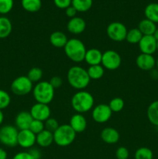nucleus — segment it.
I'll list each match as a JSON object with an SVG mask.
<instances>
[{"instance_id":"44","label":"nucleus","mask_w":158,"mask_h":159,"mask_svg":"<svg viewBox=\"0 0 158 159\" xmlns=\"http://www.w3.org/2000/svg\"><path fill=\"white\" fill-rule=\"evenodd\" d=\"M3 121H4V113H3L2 110H0V126L2 124Z\"/></svg>"},{"instance_id":"19","label":"nucleus","mask_w":158,"mask_h":159,"mask_svg":"<svg viewBox=\"0 0 158 159\" xmlns=\"http://www.w3.org/2000/svg\"><path fill=\"white\" fill-rule=\"evenodd\" d=\"M102 59V53L96 48H91L87 50L85 54V61L89 66L101 65Z\"/></svg>"},{"instance_id":"18","label":"nucleus","mask_w":158,"mask_h":159,"mask_svg":"<svg viewBox=\"0 0 158 159\" xmlns=\"http://www.w3.org/2000/svg\"><path fill=\"white\" fill-rule=\"evenodd\" d=\"M101 138L105 143L114 144L119 141L120 135L119 131L113 127H105L101 132Z\"/></svg>"},{"instance_id":"9","label":"nucleus","mask_w":158,"mask_h":159,"mask_svg":"<svg viewBox=\"0 0 158 159\" xmlns=\"http://www.w3.org/2000/svg\"><path fill=\"white\" fill-rule=\"evenodd\" d=\"M122 58L120 54L113 50H108L102 53V59L101 65L105 69L114 71L120 67Z\"/></svg>"},{"instance_id":"45","label":"nucleus","mask_w":158,"mask_h":159,"mask_svg":"<svg viewBox=\"0 0 158 159\" xmlns=\"http://www.w3.org/2000/svg\"><path fill=\"white\" fill-rule=\"evenodd\" d=\"M153 37H154V38L156 39V40H158V28H156V30H155L154 34H153Z\"/></svg>"},{"instance_id":"10","label":"nucleus","mask_w":158,"mask_h":159,"mask_svg":"<svg viewBox=\"0 0 158 159\" xmlns=\"http://www.w3.org/2000/svg\"><path fill=\"white\" fill-rule=\"evenodd\" d=\"M112 112L107 104L101 103L94 107L92 110L91 116L98 124H104L111 118Z\"/></svg>"},{"instance_id":"42","label":"nucleus","mask_w":158,"mask_h":159,"mask_svg":"<svg viewBox=\"0 0 158 159\" xmlns=\"http://www.w3.org/2000/svg\"><path fill=\"white\" fill-rule=\"evenodd\" d=\"M77 11L72 6H70L69 7H68L66 9H65V14L67 15V16L70 17L71 19L75 17L76 13H77Z\"/></svg>"},{"instance_id":"40","label":"nucleus","mask_w":158,"mask_h":159,"mask_svg":"<svg viewBox=\"0 0 158 159\" xmlns=\"http://www.w3.org/2000/svg\"><path fill=\"white\" fill-rule=\"evenodd\" d=\"M28 152L31 155L33 159H40L42 157L41 152L38 148H29Z\"/></svg>"},{"instance_id":"4","label":"nucleus","mask_w":158,"mask_h":159,"mask_svg":"<svg viewBox=\"0 0 158 159\" xmlns=\"http://www.w3.org/2000/svg\"><path fill=\"white\" fill-rule=\"evenodd\" d=\"M54 90L49 82L41 81L33 86V96L37 102L48 105L54 99Z\"/></svg>"},{"instance_id":"37","label":"nucleus","mask_w":158,"mask_h":159,"mask_svg":"<svg viewBox=\"0 0 158 159\" xmlns=\"http://www.w3.org/2000/svg\"><path fill=\"white\" fill-rule=\"evenodd\" d=\"M129 156V150L125 147H119L116 152V157L117 159H128Z\"/></svg>"},{"instance_id":"27","label":"nucleus","mask_w":158,"mask_h":159,"mask_svg":"<svg viewBox=\"0 0 158 159\" xmlns=\"http://www.w3.org/2000/svg\"><path fill=\"white\" fill-rule=\"evenodd\" d=\"M87 71H88L90 79L98 80L103 77L104 74H105V68L102 65H91V66H89Z\"/></svg>"},{"instance_id":"35","label":"nucleus","mask_w":158,"mask_h":159,"mask_svg":"<svg viewBox=\"0 0 158 159\" xmlns=\"http://www.w3.org/2000/svg\"><path fill=\"white\" fill-rule=\"evenodd\" d=\"M13 0H0V14H7L13 8Z\"/></svg>"},{"instance_id":"34","label":"nucleus","mask_w":158,"mask_h":159,"mask_svg":"<svg viewBox=\"0 0 158 159\" xmlns=\"http://www.w3.org/2000/svg\"><path fill=\"white\" fill-rule=\"evenodd\" d=\"M44 129V122L37 120H33L32 123H31L30 126H29V130H31L33 133L37 135L38 134H40V132L43 131Z\"/></svg>"},{"instance_id":"25","label":"nucleus","mask_w":158,"mask_h":159,"mask_svg":"<svg viewBox=\"0 0 158 159\" xmlns=\"http://www.w3.org/2000/svg\"><path fill=\"white\" fill-rule=\"evenodd\" d=\"M12 25L10 20L6 16L0 17V39H5L12 33Z\"/></svg>"},{"instance_id":"17","label":"nucleus","mask_w":158,"mask_h":159,"mask_svg":"<svg viewBox=\"0 0 158 159\" xmlns=\"http://www.w3.org/2000/svg\"><path fill=\"white\" fill-rule=\"evenodd\" d=\"M68 30L73 34H81L86 29V22L81 17L71 18L67 24Z\"/></svg>"},{"instance_id":"21","label":"nucleus","mask_w":158,"mask_h":159,"mask_svg":"<svg viewBox=\"0 0 158 159\" xmlns=\"http://www.w3.org/2000/svg\"><path fill=\"white\" fill-rule=\"evenodd\" d=\"M68 39L66 34L60 31H54L50 36V42L54 48H64Z\"/></svg>"},{"instance_id":"1","label":"nucleus","mask_w":158,"mask_h":159,"mask_svg":"<svg viewBox=\"0 0 158 159\" xmlns=\"http://www.w3.org/2000/svg\"><path fill=\"white\" fill-rule=\"evenodd\" d=\"M67 79L69 85L79 91L87 88L91 81L87 70L77 65L69 68L67 74Z\"/></svg>"},{"instance_id":"39","label":"nucleus","mask_w":158,"mask_h":159,"mask_svg":"<svg viewBox=\"0 0 158 159\" xmlns=\"http://www.w3.org/2000/svg\"><path fill=\"white\" fill-rule=\"evenodd\" d=\"M49 82L51 85V86H52L54 89H58L61 86L62 84H63V80H62L61 78L59 77V76H54V77L51 78L50 80L49 81Z\"/></svg>"},{"instance_id":"41","label":"nucleus","mask_w":158,"mask_h":159,"mask_svg":"<svg viewBox=\"0 0 158 159\" xmlns=\"http://www.w3.org/2000/svg\"><path fill=\"white\" fill-rule=\"evenodd\" d=\"M12 159H33V158L28 152H21L15 154Z\"/></svg>"},{"instance_id":"5","label":"nucleus","mask_w":158,"mask_h":159,"mask_svg":"<svg viewBox=\"0 0 158 159\" xmlns=\"http://www.w3.org/2000/svg\"><path fill=\"white\" fill-rule=\"evenodd\" d=\"M54 142L60 147H67L72 144L76 133L69 124H62L54 132Z\"/></svg>"},{"instance_id":"47","label":"nucleus","mask_w":158,"mask_h":159,"mask_svg":"<svg viewBox=\"0 0 158 159\" xmlns=\"http://www.w3.org/2000/svg\"><path fill=\"white\" fill-rule=\"evenodd\" d=\"M156 51H158V40H156Z\"/></svg>"},{"instance_id":"43","label":"nucleus","mask_w":158,"mask_h":159,"mask_svg":"<svg viewBox=\"0 0 158 159\" xmlns=\"http://www.w3.org/2000/svg\"><path fill=\"white\" fill-rule=\"evenodd\" d=\"M8 155L6 150L0 148V159H7Z\"/></svg>"},{"instance_id":"36","label":"nucleus","mask_w":158,"mask_h":159,"mask_svg":"<svg viewBox=\"0 0 158 159\" xmlns=\"http://www.w3.org/2000/svg\"><path fill=\"white\" fill-rule=\"evenodd\" d=\"M59 123L56 119L52 117H50L49 119L44 121V127L45 130H47L48 131H50L54 133L56 130L59 127Z\"/></svg>"},{"instance_id":"31","label":"nucleus","mask_w":158,"mask_h":159,"mask_svg":"<svg viewBox=\"0 0 158 159\" xmlns=\"http://www.w3.org/2000/svg\"><path fill=\"white\" fill-rule=\"evenodd\" d=\"M135 159H153V153L151 149L147 147H141L136 151Z\"/></svg>"},{"instance_id":"6","label":"nucleus","mask_w":158,"mask_h":159,"mask_svg":"<svg viewBox=\"0 0 158 159\" xmlns=\"http://www.w3.org/2000/svg\"><path fill=\"white\" fill-rule=\"evenodd\" d=\"M19 130L12 125H5L0 128V143L6 147L18 145Z\"/></svg>"},{"instance_id":"24","label":"nucleus","mask_w":158,"mask_h":159,"mask_svg":"<svg viewBox=\"0 0 158 159\" xmlns=\"http://www.w3.org/2000/svg\"><path fill=\"white\" fill-rule=\"evenodd\" d=\"M144 15L146 19L158 23V3L152 2L147 5L144 9Z\"/></svg>"},{"instance_id":"8","label":"nucleus","mask_w":158,"mask_h":159,"mask_svg":"<svg viewBox=\"0 0 158 159\" xmlns=\"http://www.w3.org/2000/svg\"><path fill=\"white\" fill-rule=\"evenodd\" d=\"M127 30L126 26L120 22H112L107 26L106 34L108 38L116 42H121L125 40Z\"/></svg>"},{"instance_id":"22","label":"nucleus","mask_w":158,"mask_h":159,"mask_svg":"<svg viewBox=\"0 0 158 159\" xmlns=\"http://www.w3.org/2000/svg\"><path fill=\"white\" fill-rule=\"evenodd\" d=\"M156 28L157 27L156 26V23L147 20V19L142 20L138 25V29L143 36L153 35Z\"/></svg>"},{"instance_id":"29","label":"nucleus","mask_w":158,"mask_h":159,"mask_svg":"<svg viewBox=\"0 0 158 159\" xmlns=\"http://www.w3.org/2000/svg\"><path fill=\"white\" fill-rule=\"evenodd\" d=\"M143 34L138 28H133L128 30L125 37V40L131 44H138L143 37Z\"/></svg>"},{"instance_id":"23","label":"nucleus","mask_w":158,"mask_h":159,"mask_svg":"<svg viewBox=\"0 0 158 159\" xmlns=\"http://www.w3.org/2000/svg\"><path fill=\"white\" fill-rule=\"evenodd\" d=\"M147 115L150 124L158 127V100L153 101L149 105Z\"/></svg>"},{"instance_id":"38","label":"nucleus","mask_w":158,"mask_h":159,"mask_svg":"<svg viewBox=\"0 0 158 159\" xmlns=\"http://www.w3.org/2000/svg\"><path fill=\"white\" fill-rule=\"evenodd\" d=\"M71 2L72 0H54V4L57 8L64 9L71 6Z\"/></svg>"},{"instance_id":"28","label":"nucleus","mask_w":158,"mask_h":159,"mask_svg":"<svg viewBox=\"0 0 158 159\" xmlns=\"http://www.w3.org/2000/svg\"><path fill=\"white\" fill-rule=\"evenodd\" d=\"M93 4V0H72L71 6L77 12H87L91 8Z\"/></svg>"},{"instance_id":"14","label":"nucleus","mask_w":158,"mask_h":159,"mask_svg":"<svg viewBox=\"0 0 158 159\" xmlns=\"http://www.w3.org/2000/svg\"><path fill=\"white\" fill-rule=\"evenodd\" d=\"M136 64L138 68L143 71H151L156 66V59L152 54L141 53L136 57Z\"/></svg>"},{"instance_id":"26","label":"nucleus","mask_w":158,"mask_h":159,"mask_svg":"<svg viewBox=\"0 0 158 159\" xmlns=\"http://www.w3.org/2000/svg\"><path fill=\"white\" fill-rule=\"evenodd\" d=\"M22 7L29 12H37L41 9V0H22Z\"/></svg>"},{"instance_id":"30","label":"nucleus","mask_w":158,"mask_h":159,"mask_svg":"<svg viewBox=\"0 0 158 159\" xmlns=\"http://www.w3.org/2000/svg\"><path fill=\"white\" fill-rule=\"evenodd\" d=\"M43 71L38 67H33L27 73V77L33 83H38L41 82L43 78Z\"/></svg>"},{"instance_id":"13","label":"nucleus","mask_w":158,"mask_h":159,"mask_svg":"<svg viewBox=\"0 0 158 159\" xmlns=\"http://www.w3.org/2000/svg\"><path fill=\"white\" fill-rule=\"evenodd\" d=\"M138 45L142 54L153 55L156 51V40L153 35L143 36Z\"/></svg>"},{"instance_id":"12","label":"nucleus","mask_w":158,"mask_h":159,"mask_svg":"<svg viewBox=\"0 0 158 159\" xmlns=\"http://www.w3.org/2000/svg\"><path fill=\"white\" fill-rule=\"evenodd\" d=\"M36 138H37V135L29 129L19 130L18 145H20L23 148H31L36 144Z\"/></svg>"},{"instance_id":"20","label":"nucleus","mask_w":158,"mask_h":159,"mask_svg":"<svg viewBox=\"0 0 158 159\" xmlns=\"http://www.w3.org/2000/svg\"><path fill=\"white\" fill-rule=\"evenodd\" d=\"M36 143L41 148H47L54 143V134L47 130H43L37 134Z\"/></svg>"},{"instance_id":"15","label":"nucleus","mask_w":158,"mask_h":159,"mask_svg":"<svg viewBox=\"0 0 158 159\" xmlns=\"http://www.w3.org/2000/svg\"><path fill=\"white\" fill-rule=\"evenodd\" d=\"M33 120V119L29 111L24 110V111L20 112L15 118V127L19 130H28Z\"/></svg>"},{"instance_id":"7","label":"nucleus","mask_w":158,"mask_h":159,"mask_svg":"<svg viewBox=\"0 0 158 159\" xmlns=\"http://www.w3.org/2000/svg\"><path fill=\"white\" fill-rule=\"evenodd\" d=\"M11 91L16 96H26L33 89V83L27 76L21 75L15 78L11 83Z\"/></svg>"},{"instance_id":"46","label":"nucleus","mask_w":158,"mask_h":159,"mask_svg":"<svg viewBox=\"0 0 158 159\" xmlns=\"http://www.w3.org/2000/svg\"><path fill=\"white\" fill-rule=\"evenodd\" d=\"M156 69L158 71V57L156 59Z\"/></svg>"},{"instance_id":"33","label":"nucleus","mask_w":158,"mask_h":159,"mask_svg":"<svg viewBox=\"0 0 158 159\" xmlns=\"http://www.w3.org/2000/svg\"><path fill=\"white\" fill-rule=\"evenodd\" d=\"M11 102V97L6 91L0 89V110L7 108Z\"/></svg>"},{"instance_id":"3","label":"nucleus","mask_w":158,"mask_h":159,"mask_svg":"<svg viewBox=\"0 0 158 159\" xmlns=\"http://www.w3.org/2000/svg\"><path fill=\"white\" fill-rule=\"evenodd\" d=\"M67 57L75 63H80L85 61L86 47L85 43L77 38H71L68 40L64 48Z\"/></svg>"},{"instance_id":"16","label":"nucleus","mask_w":158,"mask_h":159,"mask_svg":"<svg viewBox=\"0 0 158 159\" xmlns=\"http://www.w3.org/2000/svg\"><path fill=\"white\" fill-rule=\"evenodd\" d=\"M69 125L75 133H82L87 128V120L81 113H75L70 119Z\"/></svg>"},{"instance_id":"2","label":"nucleus","mask_w":158,"mask_h":159,"mask_svg":"<svg viewBox=\"0 0 158 159\" xmlns=\"http://www.w3.org/2000/svg\"><path fill=\"white\" fill-rule=\"evenodd\" d=\"M71 107L77 113H87L93 108L94 99L92 95L85 90H80L71 98Z\"/></svg>"},{"instance_id":"11","label":"nucleus","mask_w":158,"mask_h":159,"mask_svg":"<svg viewBox=\"0 0 158 159\" xmlns=\"http://www.w3.org/2000/svg\"><path fill=\"white\" fill-rule=\"evenodd\" d=\"M29 113L33 120H37L44 122L50 117L51 110L47 104L37 102L32 106L30 110H29Z\"/></svg>"},{"instance_id":"32","label":"nucleus","mask_w":158,"mask_h":159,"mask_svg":"<svg viewBox=\"0 0 158 159\" xmlns=\"http://www.w3.org/2000/svg\"><path fill=\"white\" fill-rule=\"evenodd\" d=\"M112 113H119L122 111L125 106L124 100L120 97H115L108 104Z\"/></svg>"}]
</instances>
